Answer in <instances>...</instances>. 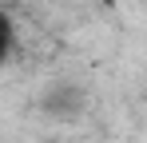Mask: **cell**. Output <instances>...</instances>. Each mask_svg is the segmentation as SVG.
<instances>
[{
  "label": "cell",
  "mask_w": 147,
  "mask_h": 143,
  "mask_svg": "<svg viewBox=\"0 0 147 143\" xmlns=\"http://www.w3.org/2000/svg\"><path fill=\"white\" fill-rule=\"evenodd\" d=\"M40 111L56 123H72L88 111V92L76 84V80H56L40 92Z\"/></svg>",
  "instance_id": "cell-1"
}]
</instances>
